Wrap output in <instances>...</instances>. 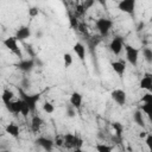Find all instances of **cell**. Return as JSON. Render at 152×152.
<instances>
[{"mask_svg": "<svg viewBox=\"0 0 152 152\" xmlns=\"http://www.w3.org/2000/svg\"><path fill=\"white\" fill-rule=\"evenodd\" d=\"M69 21H70V25H71V27H74V28H78V21H77V18H76V15H74V14H70L69 15Z\"/></svg>", "mask_w": 152, "mask_h": 152, "instance_id": "1f68e13d", "label": "cell"}, {"mask_svg": "<svg viewBox=\"0 0 152 152\" xmlns=\"http://www.w3.org/2000/svg\"><path fill=\"white\" fill-rule=\"evenodd\" d=\"M17 68L20 70V71H23V72H25V74H30L33 69H34V66H36V63H34V59L33 58H26V59H20V62H18L17 64Z\"/></svg>", "mask_w": 152, "mask_h": 152, "instance_id": "52a82bcc", "label": "cell"}, {"mask_svg": "<svg viewBox=\"0 0 152 152\" xmlns=\"http://www.w3.org/2000/svg\"><path fill=\"white\" fill-rule=\"evenodd\" d=\"M140 101H141L142 103H146V102H152V93H151V91L145 93V94L141 96Z\"/></svg>", "mask_w": 152, "mask_h": 152, "instance_id": "d6a6232c", "label": "cell"}, {"mask_svg": "<svg viewBox=\"0 0 152 152\" xmlns=\"http://www.w3.org/2000/svg\"><path fill=\"white\" fill-rule=\"evenodd\" d=\"M72 50H74V52L76 53V56L78 57V59H80L81 62H84V59H86V52H87L86 46H84L81 42H77V43L74 44Z\"/></svg>", "mask_w": 152, "mask_h": 152, "instance_id": "5bb4252c", "label": "cell"}, {"mask_svg": "<svg viewBox=\"0 0 152 152\" xmlns=\"http://www.w3.org/2000/svg\"><path fill=\"white\" fill-rule=\"evenodd\" d=\"M95 27L101 37H106L113 27V20L109 18H99L95 20Z\"/></svg>", "mask_w": 152, "mask_h": 152, "instance_id": "7a4b0ae2", "label": "cell"}, {"mask_svg": "<svg viewBox=\"0 0 152 152\" xmlns=\"http://www.w3.org/2000/svg\"><path fill=\"white\" fill-rule=\"evenodd\" d=\"M135 6H137V0H120L118 4V8L120 12L133 15L135 12Z\"/></svg>", "mask_w": 152, "mask_h": 152, "instance_id": "5b68a950", "label": "cell"}, {"mask_svg": "<svg viewBox=\"0 0 152 152\" xmlns=\"http://www.w3.org/2000/svg\"><path fill=\"white\" fill-rule=\"evenodd\" d=\"M5 131H6L7 134H10V135H11L12 138H14V139L19 138V135H20V128H19V126H18L17 124H14V122L7 124V125L5 126Z\"/></svg>", "mask_w": 152, "mask_h": 152, "instance_id": "2e32d148", "label": "cell"}, {"mask_svg": "<svg viewBox=\"0 0 152 152\" xmlns=\"http://www.w3.org/2000/svg\"><path fill=\"white\" fill-rule=\"evenodd\" d=\"M13 99H14V93L11 89H4L2 95H1V100H2L4 104L7 103V102H10V101H12Z\"/></svg>", "mask_w": 152, "mask_h": 152, "instance_id": "ffe728a7", "label": "cell"}, {"mask_svg": "<svg viewBox=\"0 0 152 152\" xmlns=\"http://www.w3.org/2000/svg\"><path fill=\"white\" fill-rule=\"evenodd\" d=\"M24 46H25V50H26V52L28 53V57H31V58H34V57H36V52H34V50H33L32 45H27V44H25Z\"/></svg>", "mask_w": 152, "mask_h": 152, "instance_id": "836d02e7", "label": "cell"}, {"mask_svg": "<svg viewBox=\"0 0 152 152\" xmlns=\"http://www.w3.org/2000/svg\"><path fill=\"white\" fill-rule=\"evenodd\" d=\"M112 127H113V129H114V132H115V137H116L118 139H121V134H122V132H124V126H122V124L119 122V121H114V122L112 124Z\"/></svg>", "mask_w": 152, "mask_h": 152, "instance_id": "44dd1931", "label": "cell"}, {"mask_svg": "<svg viewBox=\"0 0 152 152\" xmlns=\"http://www.w3.org/2000/svg\"><path fill=\"white\" fill-rule=\"evenodd\" d=\"M146 135H147V132H145V131H142V132L139 133V137L140 138H146Z\"/></svg>", "mask_w": 152, "mask_h": 152, "instance_id": "f35d334b", "label": "cell"}, {"mask_svg": "<svg viewBox=\"0 0 152 152\" xmlns=\"http://www.w3.org/2000/svg\"><path fill=\"white\" fill-rule=\"evenodd\" d=\"M43 110L46 113V114H52L55 112V106L51 103V102H44L43 103Z\"/></svg>", "mask_w": 152, "mask_h": 152, "instance_id": "484cf974", "label": "cell"}, {"mask_svg": "<svg viewBox=\"0 0 152 152\" xmlns=\"http://www.w3.org/2000/svg\"><path fill=\"white\" fill-rule=\"evenodd\" d=\"M112 69L114 70V72L119 76V77H124L125 71H126V63L125 61H114L110 63Z\"/></svg>", "mask_w": 152, "mask_h": 152, "instance_id": "7c38bea8", "label": "cell"}, {"mask_svg": "<svg viewBox=\"0 0 152 152\" xmlns=\"http://www.w3.org/2000/svg\"><path fill=\"white\" fill-rule=\"evenodd\" d=\"M18 42H19V40L15 38V36H10V37H7V38H5V39L2 40V44H4L5 48H6L7 50H10L12 53L17 55L19 58H23V52H21V50H20V48H19Z\"/></svg>", "mask_w": 152, "mask_h": 152, "instance_id": "277c9868", "label": "cell"}, {"mask_svg": "<svg viewBox=\"0 0 152 152\" xmlns=\"http://www.w3.org/2000/svg\"><path fill=\"white\" fill-rule=\"evenodd\" d=\"M113 148H114L113 146L107 145V144H96L95 145V150L99 152H110Z\"/></svg>", "mask_w": 152, "mask_h": 152, "instance_id": "603a6c76", "label": "cell"}, {"mask_svg": "<svg viewBox=\"0 0 152 152\" xmlns=\"http://www.w3.org/2000/svg\"><path fill=\"white\" fill-rule=\"evenodd\" d=\"M86 12H87V11L84 10V7H83V5H82V4H77V5H76V14L83 15Z\"/></svg>", "mask_w": 152, "mask_h": 152, "instance_id": "8d00e7d4", "label": "cell"}, {"mask_svg": "<svg viewBox=\"0 0 152 152\" xmlns=\"http://www.w3.org/2000/svg\"><path fill=\"white\" fill-rule=\"evenodd\" d=\"M110 97L112 100L118 103L119 106H125L126 104V101H127V94L125 90L122 89H114L110 91Z\"/></svg>", "mask_w": 152, "mask_h": 152, "instance_id": "ba28073f", "label": "cell"}, {"mask_svg": "<svg viewBox=\"0 0 152 152\" xmlns=\"http://www.w3.org/2000/svg\"><path fill=\"white\" fill-rule=\"evenodd\" d=\"M69 102H70V104H71V106H74L76 109H80V108L82 107L83 96H82L78 91H74V93H71V95H70Z\"/></svg>", "mask_w": 152, "mask_h": 152, "instance_id": "9a60e30c", "label": "cell"}, {"mask_svg": "<svg viewBox=\"0 0 152 152\" xmlns=\"http://www.w3.org/2000/svg\"><path fill=\"white\" fill-rule=\"evenodd\" d=\"M65 114H66L68 118H74V116H76V108H75L74 106L69 104V106L66 107V109H65Z\"/></svg>", "mask_w": 152, "mask_h": 152, "instance_id": "4316f807", "label": "cell"}, {"mask_svg": "<svg viewBox=\"0 0 152 152\" xmlns=\"http://www.w3.org/2000/svg\"><path fill=\"white\" fill-rule=\"evenodd\" d=\"M38 14H39V8L38 7L32 6V7L28 8V17L30 18H36Z\"/></svg>", "mask_w": 152, "mask_h": 152, "instance_id": "4dcf8cb0", "label": "cell"}, {"mask_svg": "<svg viewBox=\"0 0 152 152\" xmlns=\"http://www.w3.org/2000/svg\"><path fill=\"white\" fill-rule=\"evenodd\" d=\"M142 57L147 63H152V49L142 48Z\"/></svg>", "mask_w": 152, "mask_h": 152, "instance_id": "cb8c5ba5", "label": "cell"}, {"mask_svg": "<svg viewBox=\"0 0 152 152\" xmlns=\"http://www.w3.org/2000/svg\"><path fill=\"white\" fill-rule=\"evenodd\" d=\"M63 62H64V66L65 68H69L72 64V55L69 53V52H65L63 55Z\"/></svg>", "mask_w": 152, "mask_h": 152, "instance_id": "d4e9b609", "label": "cell"}, {"mask_svg": "<svg viewBox=\"0 0 152 152\" xmlns=\"http://www.w3.org/2000/svg\"><path fill=\"white\" fill-rule=\"evenodd\" d=\"M44 125V120L39 115H33L31 119V129L33 133H38Z\"/></svg>", "mask_w": 152, "mask_h": 152, "instance_id": "e0dca14e", "label": "cell"}, {"mask_svg": "<svg viewBox=\"0 0 152 152\" xmlns=\"http://www.w3.org/2000/svg\"><path fill=\"white\" fill-rule=\"evenodd\" d=\"M96 2H99L101 6H103V7H106L107 6V0H96Z\"/></svg>", "mask_w": 152, "mask_h": 152, "instance_id": "74e56055", "label": "cell"}, {"mask_svg": "<svg viewBox=\"0 0 152 152\" xmlns=\"http://www.w3.org/2000/svg\"><path fill=\"white\" fill-rule=\"evenodd\" d=\"M125 55H126V61L133 65V66H137L138 65V62H139V53H140V50L129 45V44H125Z\"/></svg>", "mask_w": 152, "mask_h": 152, "instance_id": "3957f363", "label": "cell"}, {"mask_svg": "<svg viewBox=\"0 0 152 152\" xmlns=\"http://www.w3.org/2000/svg\"><path fill=\"white\" fill-rule=\"evenodd\" d=\"M83 145V140L80 138V135L75 134V141H74V148L75 150H80Z\"/></svg>", "mask_w": 152, "mask_h": 152, "instance_id": "f1b7e54d", "label": "cell"}, {"mask_svg": "<svg viewBox=\"0 0 152 152\" xmlns=\"http://www.w3.org/2000/svg\"><path fill=\"white\" fill-rule=\"evenodd\" d=\"M139 86H140L141 89L152 93V74L145 72V75L142 76V78L139 82Z\"/></svg>", "mask_w": 152, "mask_h": 152, "instance_id": "4fadbf2b", "label": "cell"}, {"mask_svg": "<svg viewBox=\"0 0 152 152\" xmlns=\"http://www.w3.org/2000/svg\"><path fill=\"white\" fill-rule=\"evenodd\" d=\"M133 121L139 126V127H145V119H144V115H142V110L141 109H138L134 112L133 114Z\"/></svg>", "mask_w": 152, "mask_h": 152, "instance_id": "ac0fdd59", "label": "cell"}, {"mask_svg": "<svg viewBox=\"0 0 152 152\" xmlns=\"http://www.w3.org/2000/svg\"><path fill=\"white\" fill-rule=\"evenodd\" d=\"M124 48H125V42H124V38L120 36H115L109 43V50L115 56H119L122 52Z\"/></svg>", "mask_w": 152, "mask_h": 152, "instance_id": "8992f818", "label": "cell"}, {"mask_svg": "<svg viewBox=\"0 0 152 152\" xmlns=\"http://www.w3.org/2000/svg\"><path fill=\"white\" fill-rule=\"evenodd\" d=\"M55 145H57L58 147L64 146V135H57L55 138Z\"/></svg>", "mask_w": 152, "mask_h": 152, "instance_id": "d590c367", "label": "cell"}, {"mask_svg": "<svg viewBox=\"0 0 152 152\" xmlns=\"http://www.w3.org/2000/svg\"><path fill=\"white\" fill-rule=\"evenodd\" d=\"M30 86H31V81H30V78L28 77H24V78H21V81H20V84H19V87L20 88H23V89H28L30 88Z\"/></svg>", "mask_w": 152, "mask_h": 152, "instance_id": "83f0119b", "label": "cell"}, {"mask_svg": "<svg viewBox=\"0 0 152 152\" xmlns=\"http://www.w3.org/2000/svg\"><path fill=\"white\" fill-rule=\"evenodd\" d=\"M23 104H24V100L20 97L18 100H12V101L5 103V107H6V109L10 113H12V114H19V113H21Z\"/></svg>", "mask_w": 152, "mask_h": 152, "instance_id": "9c48e42d", "label": "cell"}, {"mask_svg": "<svg viewBox=\"0 0 152 152\" xmlns=\"http://www.w3.org/2000/svg\"><path fill=\"white\" fill-rule=\"evenodd\" d=\"M34 142L45 151H52V148L55 146V140H52L50 138H46V137H39V138L36 139Z\"/></svg>", "mask_w": 152, "mask_h": 152, "instance_id": "8fae6325", "label": "cell"}, {"mask_svg": "<svg viewBox=\"0 0 152 152\" xmlns=\"http://www.w3.org/2000/svg\"><path fill=\"white\" fill-rule=\"evenodd\" d=\"M74 141H75V134L71 133L64 134V147H66L68 150L74 148Z\"/></svg>", "mask_w": 152, "mask_h": 152, "instance_id": "d6986e66", "label": "cell"}, {"mask_svg": "<svg viewBox=\"0 0 152 152\" xmlns=\"http://www.w3.org/2000/svg\"><path fill=\"white\" fill-rule=\"evenodd\" d=\"M150 21H151V23H152V15H151V18H150Z\"/></svg>", "mask_w": 152, "mask_h": 152, "instance_id": "ab89813d", "label": "cell"}, {"mask_svg": "<svg viewBox=\"0 0 152 152\" xmlns=\"http://www.w3.org/2000/svg\"><path fill=\"white\" fill-rule=\"evenodd\" d=\"M142 113H145L151 120H152V102H146L144 104H141V108Z\"/></svg>", "mask_w": 152, "mask_h": 152, "instance_id": "7402d4cb", "label": "cell"}, {"mask_svg": "<svg viewBox=\"0 0 152 152\" xmlns=\"http://www.w3.org/2000/svg\"><path fill=\"white\" fill-rule=\"evenodd\" d=\"M18 93H19L20 97L28 104V107L31 109V113H33L36 110V108H37V103L40 100V95L39 94H27L26 90L20 88L19 86H18Z\"/></svg>", "mask_w": 152, "mask_h": 152, "instance_id": "6da1fadb", "label": "cell"}, {"mask_svg": "<svg viewBox=\"0 0 152 152\" xmlns=\"http://www.w3.org/2000/svg\"><path fill=\"white\" fill-rule=\"evenodd\" d=\"M95 2H96V0H83L81 4L83 5L84 10H86V11H88V10H90V8L95 5Z\"/></svg>", "mask_w": 152, "mask_h": 152, "instance_id": "f546056e", "label": "cell"}, {"mask_svg": "<svg viewBox=\"0 0 152 152\" xmlns=\"http://www.w3.org/2000/svg\"><path fill=\"white\" fill-rule=\"evenodd\" d=\"M14 36L19 40V43H24L26 39H28L31 37V28L28 26H26V25H23V26L17 28Z\"/></svg>", "mask_w": 152, "mask_h": 152, "instance_id": "30bf717a", "label": "cell"}, {"mask_svg": "<svg viewBox=\"0 0 152 152\" xmlns=\"http://www.w3.org/2000/svg\"><path fill=\"white\" fill-rule=\"evenodd\" d=\"M145 144H146L147 148L150 151H152V133H147V135L145 138Z\"/></svg>", "mask_w": 152, "mask_h": 152, "instance_id": "e575fe53", "label": "cell"}]
</instances>
